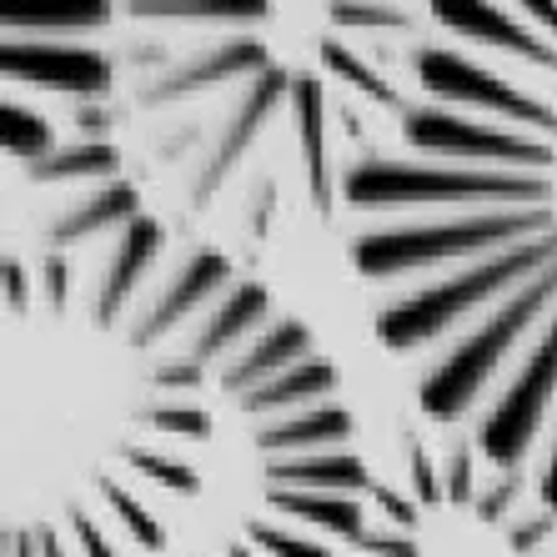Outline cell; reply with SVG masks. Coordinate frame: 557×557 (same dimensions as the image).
Returning a JSON list of instances; mask_svg holds the SVG:
<instances>
[{
  "label": "cell",
  "instance_id": "obj_2",
  "mask_svg": "<svg viewBox=\"0 0 557 557\" xmlns=\"http://www.w3.org/2000/svg\"><path fill=\"white\" fill-rule=\"evenodd\" d=\"M397 126L342 176L372 332L432 428L557 518V0H422Z\"/></svg>",
  "mask_w": 557,
  "mask_h": 557
},
{
  "label": "cell",
  "instance_id": "obj_1",
  "mask_svg": "<svg viewBox=\"0 0 557 557\" xmlns=\"http://www.w3.org/2000/svg\"><path fill=\"white\" fill-rule=\"evenodd\" d=\"M5 166L0 557H362L382 467L317 332L156 221L101 131Z\"/></svg>",
  "mask_w": 557,
  "mask_h": 557
}]
</instances>
